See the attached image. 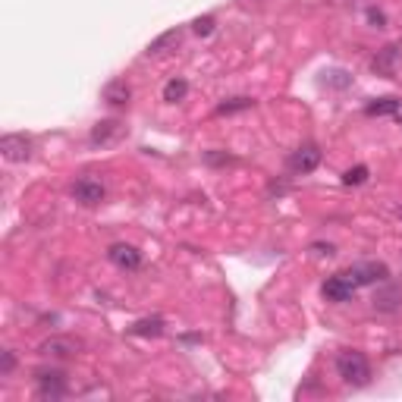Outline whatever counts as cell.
Instances as JSON below:
<instances>
[{
    "label": "cell",
    "instance_id": "obj_12",
    "mask_svg": "<svg viewBox=\"0 0 402 402\" xmlns=\"http://www.w3.org/2000/svg\"><path fill=\"white\" fill-rule=\"evenodd\" d=\"M364 113H368V116H386V113L402 116V101H396V98H380V101H374V104L364 107Z\"/></svg>",
    "mask_w": 402,
    "mask_h": 402
},
{
    "label": "cell",
    "instance_id": "obj_17",
    "mask_svg": "<svg viewBox=\"0 0 402 402\" xmlns=\"http://www.w3.org/2000/svg\"><path fill=\"white\" fill-rule=\"evenodd\" d=\"M368 177H371V170L364 164H358L352 170L342 173V186H362V182H368Z\"/></svg>",
    "mask_w": 402,
    "mask_h": 402
},
{
    "label": "cell",
    "instance_id": "obj_23",
    "mask_svg": "<svg viewBox=\"0 0 402 402\" xmlns=\"http://www.w3.org/2000/svg\"><path fill=\"white\" fill-rule=\"evenodd\" d=\"M399 217H402V208H399Z\"/></svg>",
    "mask_w": 402,
    "mask_h": 402
},
{
    "label": "cell",
    "instance_id": "obj_5",
    "mask_svg": "<svg viewBox=\"0 0 402 402\" xmlns=\"http://www.w3.org/2000/svg\"><path fill=\"white\" fill-rule=\"evenodd\" d=\"M107 258H111V264H116L120 270H138L142 267V252H138L135 245H126V242H116L107 248Z\"/></svg>",
    "mask_w": 402,
    "mask_h": 402
},
{
    "label": "cell",
    "instance_id": "obj_15",
    "mask_svg": "<svg viewBox=\"0 0 402 402\" xmlns=\"http://www.w3.org/2000/svg\"><path fill=\"white\" fill-rule=\"evenodd\" d=\"M186 94H189L186 79H170V82L164 85V101L167 104H179V101H186Z\"/></svg>",
    "mask_w": 402,
    "mask_h": 402
},
{
    "label": "cell",
    "instance_id": "obj_14",
    "mask_svg": "<svg viewBox=\"0 0 402 402\" xmlns=\"http://www.w3.org/2000/svg\"><path fill=\"white\" fill-rule=\"evenodd\" d=\"M113 135H120V123L116 120H101L98 126L91 129V145H107Z\"/></svg>",
    "mask_w": 402,
    "mask_h": 402
},
{
    "label": "cell",
    "instance_id": "obj_20",
    "mask_svg": "<svg viewBox=\"0 0 402 402\" xmlns=\"http://www.w3.org/2000/svg\"><path fill=\"white\" fill-rule=\"evenodd\" d=\"M204 160H208V164H230V155H204Z\"/></svg>",
    "mask_w": 402,
    "mask_h": 402
},
{
    "label": "cell",
    "instance_id": "obj_4",
    "mask_svg": "<svg viewBox=\"0 0 402 402\" xmlns=\"http://www.w3.org/2000/svg\"><path fill=\"white\" fill-rule=\"evenodd\" d=\"M349 274H352L355 286H374V283H384L390 277V270H386V264H380V261H364V264L349 267Z\"/></svg>",
    "mask_w": 402,
    "mask_h": 402
},
{
    "label": "cell",
    "instance_id": "obj_21",
    "mask_svg": "<svg viewBox=\"0 0 402 402\" xmlns=\"http://www.w3.org/2000/svg\"><path fill=\"white\" fill-rule=\"evenodd\" d=\"M368 19L374 26H384V13H380V10H368Z\"/></svg>",
    "mask_w": 402,
    "mask_h": 402
},
{
    "label": "cell",
    "instance_id": "obj_1",
    "mask_svg": "<svg viewBox=\"0 0 402 402\" xmlns=\"http://www.w3.org/2000/svg\"><path fill=\"white\" fill-rule=\"evenodd\" d=\"M336 374L349 386H368L371 364H368V358H364V352H358V349H342V352L336 355Z\"/></svg>",
    "mask_w": 402,
    "mask_h": 402
},
{
    "label": "cell",
    "instance_id": "obj_3",
    "mask_svg": "<svg viewBox=\"0 0 402 402\" xmlns=\"http://www.w3.org/2000/svg\"><path fill=\"white\" fill-rule=\"evenodd\" d=\"M0 155L10 164H26L32 157V138L28 135H4L0 138Z\"/></svg>",
    "mask_w": 402,
    "mask_h": 402
},
{
    "label": "cell",
    "instance_id": "obj_7",
    "mask_svg": "<svg viewBox=\"0 0 402 402\" xmlns=\"http://www.w3.org/2000/svg\"><path fill=\"white\" fill-rule=\"evenodd\" d=\"M318 164H320V148H318V145H302V148L289 157V170L298 173V177L314 173V170H318Z\"/></svg>",
    "mask_w": 402,
    "mask_h": 402
},
{
    "label": "cell",
    "instance_id": "obj_19",
    "mask_svg": "<svg viewBox=\"0 0 402 402\" xmlns=\"http://www.w3.org/2000/svg\"><path fill=\"white\" fill-rule=\"evenodd\" d=\"M13 368H16V355H13V352H4V358H0V374L6 377Z\"/></svg>",
    "mask_w": 402,
    "mask_h": 402
},
{
    "label": "cell",
    "instance_id": "obj_22",
    "mask_svg": "<svg viewBox=\"0 0 402 402\" xmlns=\"http://www.w3.org/2000/svg\"><path fill=\"white\" fill-rule=\"evenodd\" d=\"M311 248H314L318 255H333V245H330V242H327V245H324V242H318V245H311Z\"/></svg>",
    "mask_w": 402,
    "mask_h": 402
},
{
    "label": "cell",
    "instance_id": "obj_18",
    "mask_svg": "<svg viewBox=\"0 0 402 402\" xmlns=\"http://www.w3.org/2000/svg\"><path fill=\"white\" fill-rule=\"evenodd\" d=\"M192 28H195V35H211L214 32V16H199L192 23Z\"/></svg>",
    "mask_w": 402,
    "mask_h": 402
},
{
    "label": "cell",
    "instance_id": "obj_9",
    "mask_svg": "<svg viewBox=\"0 0 402 402\" xmlns=\"http://www.w3.org/2000/svg\"><path fill=\"white\" fill-rule=\"evenodd\" d=\"M72 199L82 201V204H101L104 201V182L94 179V177L76 179V186H72Z\"/></svg>",
    "mask_w": 402,
    "mask_h": 402
},
{
    "label": "cell",
    "instance_id": "obj_2",
    "mask_svg": "<svg viewBox=\"0 0 402 402\" xmlns=\"http://www.w3.org/2000/svg\"><path fill=\"white\" fill-rule=\"evenodd\" d=\"M355 280H352V274H349V270H342V274H333L330 280L324 283V298L327 302H349V298L355 296Z\"/></svg>",
    "mask_w": 402,
    "mask_h": 402
},
{
    "label": "cell",
    "instance_id": "obj_10",
    "mask_svg": "<svg viewBox=\"0 0 402 402\" xmlns=\"http://www.w3.org/2000/svg\"><path fill=\"white\" fill-rule=\"evenodd\" d=\"M179 41H182V32H179V28H170V32L157 35V38L151 41L148 48H145V54H148V57H160V54H170V50H177V48H179Z\"/></svg>",
    "mask_w": 402,
    "mask_h": 402
},
{
    "label": "cell",
    "instance_id": "obj_11",
    "mask_svg": "<svg viewBox=\"0 0 402 402\" xmlns=\"http://www.w3.org/2000/svg\"><path fill=\"white\" fill-rule=\"evenodd\" d=\"M101 98H104L111 107H123V104H129V98H133V89H129L123 79H113L111 85H104V94H101Z\"/></svg>",
    "mask_w": 402,
    "mask_h": 402
},
{
    "label": "cell",
    "instance_id": "obj_6",
    "mask_svg": "<svg viewBox=\"0 0 402 402\" xmlns=\"http://www.w3.org/2000/svg\"><path fill=\"white\" fill-rule=\"evenodd\" d=\"M35 380H38V393L45 399H60L67 393V374L63 371H38Z\"/></svg>",
    "mask_w": 402,
    "mask_h": 402
},
{
    "label": "cell",
    "instance_id": "obj_13",
    "mask_svg": "<svg viewBox=\"0 0 402 402\" xmlns=\"http://www.w3.org/2000/svg\"><path fill=\"white\" fill-rule=\"evenodd\" d=\"M133 336H160L164 333V318H142L129 327Z\"/></svg>",
    "mask_w": 402,
    "mask_h": 402
},
{
    "label": "cell",
    "instance_id": "obj_16",
    "mask_svg": "<svg viewBox=\"0 0 402 402\" xmlns=\"http://www.w3.org/2000/svg\"><path fill=\"white\" fill-rule=\"evenodd\" d=\"M248 107H255L252 98H230V101H223V104H217V113H220V116H230V113L248 111Z\"/></svg>",
    "mask_w": 402,
    "mask_h": 402
},
{
    "label": "cell",
    "instance_id": "obj_8",
    "mask_svg": "<svg viewBox=\"0 0 402 402\" xmlns=\"http://www.w3.org/2000/svg\"><path fill=\"white\" fill-rule=\"evenodd\" d=\"M79 349H82V342L72 340V336H50V340H45L38 346V352L48 358H69V355H76Z\"/></svg>",
    "mask_w": 402,
    "mask_h": 402
}]
</instances>
